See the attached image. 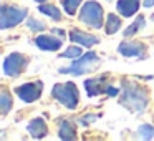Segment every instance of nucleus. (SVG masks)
Wrapping results in <instances>:
<instances>
[{
    "instance_id": "1",
    "label": "nucleus",
    "mask_w": 154,
    "mask_h": 141,
    "mask_svg": "<svg viewBox=\"0 0 154 141\" xmlns=\"http://www.w3.org/2000/svg\"><path fill=\"white\" fill-rule=\"evenodd\" d=\"M121 103L128 110L134 113H143L147 106V95L146 90L137 86L133 81H123V95H121Z\"/></svg>"
},
{
    "instance_id": "2",
    "label": "nucleus",
    "mask_w": 154,
    "mask_h": 141,
    "mask_svg": "<svg viewBox=\"0 0 154 141\" xmlns=\"http://www.w3.org/2000/svg\"><path fill=\"white\" fill-rule=\"evenodd\" d=\"M51 95H53L55 100H58V103H61L70 110H75L78 106V90L71 81L55 85L53 90H51Z\"/></svg>"
},
{
    "instance_id": "3",
    "label": "nucleus",
    "mask_w": 154,
    "mask_h": 141,
    "mask_svg": "<svg viewBox=\"0 0 154 141\" xmlns=\"http://www.w3.org/2000/svg\"><path fill=\"white\" fill-rule=\"evenodd\" d=\"M98 65H100V58H98V55L93 53V52H90V53H86L85 57H81L80 60H76L75 63H71V67L60 68V73L80 77V75H85V73L93 71Z\"/></svg>"
},
{
    "instance_id": "4",
    "label": "nucleus",
    "mask_w": 154,
    "mask_h": 141,
    "mask_svg": "<svg viewBox=\"0 0 154 141\" xmlns=\"http://www.w3.org/2000/svg\"><path fill=\"white\" fill-rule=\"evenodd\" d=\"M80 20L91 28H101L103 27V8H101V5L96 2H86L81 7Z\"/></svg>"
},
{
    "instance_id": "5",
    "label": "nucleus",
    "mask_w": 154,
    "mask_h": 141,
    "mask_svg": "<svg viewBox=\"0 0 154 141\" xmlns=\"http://www.w3.org/2000/svg\"><path fill=\"white\" fill-rule=\"evenodd\" d=\"M27 17V10L25 8H18L14 5H5L0 8V28H12L15 25H18L20 22L25 20Z\"/></svg>"
},
{
    "instance_id": "6",
    "label": "nucleus",
    "mask_w": 154,
    "mask_h": 141,
    "mask_svg": "<svg viewBox=\"0 0 154 141\" xmlns=\"http://www.w3.org/2000/svg\"><path fill=\"white\" fill-rule=\"evenodd\" d=\"M28 65V58L22 53H12L4 61V71L8 77H18Z\"/></svg>"
},
{
    "instance_id": "7",
    "label": "nucleus",
    "mask_w": 154,
    "mask_h": 141,
    "mask_svg": "<svg viewBox=\"0 0 154 141\" xmlns=\"http://www.w3.org/2000/svg\"><path fill=\"white\" fill-rule=\"evenodd\" d=\"M42 88H43V83L42 81H33V83H25L22 86L15 88V93L22 98L27 103H32V101H37L42 95Z\"/></svg>"
},
{
    "instance_id": "8",
    "label": "nucleus",
    "mask_w": 154,
    "mask_h": 141,
    "mask_svg": "<svg viewBox=\"0 0 154 141\" xmlns=\"http://www.w3.org/2000/svg\"><path fill=\"white\" fill-rule=\"evenodd\" d=\"M118 52L123 57H139L141 58L146 53V47L143 43H137V42H123L118 47Z\"/></svg>"
},
{
    "instance_id": "9",
    "label": "nucleus",
    "mask_w": 154,
    "mask_h": 141,
    "mask_svg": "<svg viewBox=\"0 0 154 141\" xmlns=\"http://www.w3.org/2000/svg\"><path fill=\"white\" fill-rule=\"evenodd\" d=\"M85 88H86L90 96H96V95L106 93L109 85H108L106 78H91V80L85 81Z\"/></svg>"
},
{
    "instance_id": "10",
    "label": "nucleus",
    "mask_w": 154,
    "mask_h": 141,
    "mask_svg": "<svg viewBox=\"0 0 154 141\" xmlns=\"http://www.w3.org/2000/svg\"><path fill=\"white\" fill-rule=\"evenodd\" d=\"M116 8L123 17H131L139 8V0H118Z\"/></svg>"
},
{
    "instance_id": "11",
    "label": "nucleus",
    "mask_w": 154,
    "mask_h": 141,
    "mask_svg": "<svg viewBox=\"0 0 154 141\" xmlns=\"http://www.w3.org/2000/svg\"><path fill=\"white\" fill-rule=\"evenodd\" d=\"M70 38L73 42H78V43H81V45H85V47H93V45H96L98 42V38L94 37V35H90V33H85V32H81V30H71L70 32Z\"/></svg>"
},
{
    "instance_id": "12",
    "label": "nucleus",
    "mask_w": 154,
    "mask_h": 141,
    "mask_svg": "<svg viewBox=\"0 0 154 141\" xmlns=\"http://www.w3.org/2000/svg\"><path fill=\"white\" fill-rule=\"evenodd\" d=\"M35 42L42 50H48V52H57L61 47V40H58L55 37H47V35H40Z\"/></svg>"
},
{
    "instance_id": "13",
    "label": "nucleus",
    "mask_w": 154,
    "mask_h": 141,
    "mask_svg": "<svg viewBox=\"0 0 154 141\" xmlns=\"http://www.w3.org/2000/svg\"><path fill=\"white\" fill-rule=\"evenodd\" d=\"M28 133L32 134L33 138H43L45 134H47V124H45V121L42 120V118H35V120H32L30 123H28L27 126Z\"/></svg>"
},
{
    "instance_id": "14",
    "label": "nucleus",
    "mask_w": 154,
    "mask_h": 141,
    "mask_svg": "<svg viewBox=\"0 0 154 141\" xmlns=\"http://www.w3.org/2000/svg\"><path fill=\"white\" fill-rule=\"evenodd\" d=\"M60 138L61 139H75L76 134H75V126L70 123V121H61L60 124Z\"/></svg>"
},
{
    "instance_id": "15",
    "label": "nucleus",
    "mask_w": 154,
    "mask_h": 141,
    "mask_svg": "<svg viewBox=\"0 0 154 141\" xmlns=\"http://www.w3.org/2000/svg\"><path fill=\"white\" fill-rule=\"evenodd\" d=\"M119 27H121V20H119V17H118V15H114V14H109V15H108L106 33H108V35L116 33V32L119 30Z\"/></svg>"
},
{
    "instance_id": "16",
    "label": "nucleus",
    "mask_w": 154,
    "mask_h": 141,
    "mask_svg": "<svg viewBox=\"0 0 154 141\" xmlns=\"http://www.w3.org/2000/svg\"><path fill=\"white\" fill-rule=\"evenodd\" d=\"M10 108H12V96L7 93V90L0 88V113L2 114L8 113Z\"/></svg>"
},
{
    "instance_id": "17",
    "label": "nucleus",
    "mask_w": 154,
    "mask_h": 141,
    "mask_svg": "<svg viewBox=\"0 0 154 141\" xmlns=\"http://www.w3.org/2000/svg\"><path fill=\"white\" fill-rule=\"evenodd\" d=\"M40 12H42V14H45V15H48V17L53 18V20H60V18H61L60 10H58L55 5H48V4L40 5Z\"/></svg>"
},
{
    "instance_id": "18",
    "label": "nucleus",
    "mask_w": 154,
    "mask_h": 141,
    "mask_svg": "<svg viewBox=\"0 0 154 141\" xmlns=\"http://www.w3.org/2000/svg\"><path fill=\"white\" fill-rule=\"evenodd\" d=\"M144 25H146V20H144V17H137V20L134 22V24L131 25L129 28H126V30H124V37H131V35H134L137 30H139V28H143Z\"/></svg>"
},
{
    "instance_id": "19",
    "label": "nucleus",
    "mask_w": 154,
    "mask_h": 141,
    "mask_svg": "<svg viewBox=\"0 0 154 141\" xmlns=\"http://www.w3.org/2000/svg\"><path fill=\"white\" fill-rule=\"evenodd\" d=\"M137 133L144 139H151V138H154V126H151V124H141L137 128Z\"/></svg>"
},
{
    "instance_id": "20",
    "label": "nucleus",
    "mask_w": 154,
    "mask_h": 141,
    "mask_svg": "<svg viewBox=\"0 0 154 141\" xmlns=\"http://www.w3.org/2000/svg\"><path fill=\"white\" fill-rule=\"evenodd\" d=\"M81 0H61V5L65 7V10H66V14L73 15L75 12H76V8L80 7Z\"/></svg>"
},
{
    "instance_id": "21",
    "label": "nucleus",
    "mask_w": 154,
    "mask_h": 141,
    "mask_svg": "<svg viewBox=\"0 0 154 141\" xmlns=\"http://www.w3.org/2000/svg\"><path fill=\"white\" fill-rule=\"evenodd\" d=\"M61 57L63 58H80L81 57V48L80 47H71V48H68L65 53H61Z\"/></svg>"
},
{
    "instance_id": "22",
    "label": "nucleus",
    "mask_w": 154,
    "mask_h": 141,
    "mask_svg": "<svg viewBox=\"0 0 154 141\" xmlns=\"http://www.w3.org/2000/svg\"><path fill=\"white\" fill-rule=\"evenodd\" d=\"M28 28L35 32H40V30H45V24L38 22L37 18H28Z\"/></svg>"
},
{
    "instance_id": "23",
    "label": "nucleus",
    "mask_w": 154,
    "mask_h": 141,
    "mask_svg": "<svg viewBox=\"0 0 154 141\" xmlns=\"http://www.w3.org/2000/svg\"><path fill=\"white\" fill-rule=\"evenodd\" d=\"M94 120H98L96 114H86V116H81L80 118V123L81 124H90V123H93Z\"/></svg>"
},
{
    "instance_id": "24",
    "label": "nucleus",
    "mask_w": 154,
    "mask_h": 141,
    "mask_svg": "<svg viewBox=\"0 0 154 141\" xmlns=\"http://www.w3.org/2000/svg\"><path fill=\"white\" fill-rule=\"evenodd\" d=\"M106 93L109 95V96H116V95H118V88L109 86V88H108V91H106Z\"/></svg>"
},
{
    "instance_id": "25",
    "label": "nucleus",
    "mask_w": 154,
    "mask_h": 141,
    "mask_svg": "<svg viewBox=\"0 0 154 141\" xmlns=\"http://www.w3.org/2000/svg\"><path fill=\"white\" fill-rule=\"evenodd\" d=\"M144 5H146V7H152V5H154V0H146V2H144Z\"/></svg>"
},
{
    "instance_id": "26",
    "label": "nucleus",
    "mask_w": 154,
    "mask_h": 141,
    "mask_svg": "<svg viewBox=\"0 0 154 141\" xmlns=\"http://www.w3.org/2000/svg\"><path fill=\"white\" fill-rule=\"evenodd\" d=\"M35 2H45V0H35Z\"/></svg>"
}]
</instances>
